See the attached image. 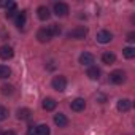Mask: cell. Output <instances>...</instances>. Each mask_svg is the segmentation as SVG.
Returning a JSON list of instances; mask_svg holds the SVG:
<instances>
[{
  "label": "cell",
  "mask_w": 135,
  "mask_h": 135,
  "mask_svg": "<svg viewBox=\"0 0 135 135\" xmlns=\"http://www.w3.org/2000/svg\"><path fill=\"white\" fill-rule=\"evenodd\" d=\"M86 35H88V29H86V27H83V26L75 27L73 30H70V32H69V38H72V40H83Z\"/></svg>",
  "instance_id": "1"
},
{
  "label": "cell",
  "mask_w": 135,
  "mask_h": 135,
  "mask_svg": "<svg viewBox=\"0 0 135 135\" xmlns=\"http://www.w3.org/2000/svg\"><path fill=\"white\" fill-rule=\"evenodd\" d=\"M110 81L113 84H122L126 81V72L124 70H113L110 73Z\"/></svg>",
  "instance_id": "2"
},
{
  "label": "cell",
  "mask_w": 135,
  "mask_h": 135,
  "mask_svg": "<svg viewBox=\"0 0 135 135\" xmlns=\"http://www.w3.org/2000/svg\"><path fill=\"white\" fill-rule=\"evenodd\" d=\"M51 84H52V88H54L56 91L62 92V91H65V88H67V78H65V76H62V75L54 76V78H52V81H51Z\"/></svg>",
  "instance_id": "3"
},
{
  "label": "cell",
  "mask_w": 135,
  "mask_h": 135,
  "mask_svg": "<svg viewBox=\"0 0 135 135\" xmlns=\"http://www.w3.org/2000/svg\"><path fill=\"white\" fill-rule=\"evenodd\" d=\"M54 15L56 16H67L69 15V5L64 3V2L54 3Z\"/></svg>",
  "instance_id": "4"
},
{
  "label": "cell",
  "mask_w": 135,
  "mask_h": 135,
  "mask_svg": "<svg viewBox=\"0 0 135 135\" xmlns=\"http://www.w3.org/2000/svg\"><path fill=\"white\" fill-rule=\"evenodd\" d=\"M37 38H38L40 43H48V41L52 38V35H51V32H49L48 27H43V29H40V30L37 32Z\"/></svg>",
  "instance_id": "5"
},
{
  "label": "cell",
  "mask_w": 135,
  "mask_h": 135,
  "mask_svg": "<svg viewBox=\"0 0 135 135\" xmlns=\"http://www.w3.org/2000/svg\"><path fill=\"white\" fill-rule=\"evenodd\" d=\"M70 108H72L73 111H83V110L86 108V102H84V99L78 97V99L72 100V103H70Z\"/></svg>",
  "instance_id": "6"
},
{
  "label": "cell",
  "mask_w": 135,
  "mask_h": 135,
  "mask_svg": "<svg viewBox=\"0 0 135 135\" xmlns=\"http://www.w3.org/2000/svg\"><path fill=\"white\" fill-rule=\"evenodd\" d=\"M15 56V51L11 46H2L0 48V59H3V60H8Z\"/></svg>",
  "instance_id": "7"
},
{
  "label": "cell",
  "mask_w": 135,
  "mask_h": 135,
  "mask_svg": "<svg viewBox=\"0 0 135 135\" xmlns=\"http://www.w3.org/2000/svg\"><path fill=\"white\" fill-rule=\"evenodd\" d=\"M111 38H113V35H111V32H108V30H100L99 33H97V41L99 43H110L111 41Z\"/></svg>",
  "instance_id": "8"
},
{
  "label": "cell",
  "mask_w": 135,
  "mask_h": 135,
  "mask_svg": "<svg viewBox=\"0 0 135 135\" xmlns=\"http://www.w3.org/2000/svg\"><path fill=\"white\" fill-rule=\"evenodd\" d=\"M130 107H132V102H130L129 99H121V100H118V103H116L118 111H122V113L129 111V110H130Z\"/></svg>",
  "instance_id": "9"
},
{
  "label": "cell",
  "mask_w": 135,
  "mask_h": 135,
  "mask_svg": "<svg viewBox=\"0 0 135 135\" xmlns=\"http://www.w3.org/2000/svg\"><path fill=\"white\" fill-rule=\"evenodd\" d=\"M37 16H38V19H41V21H48V19L51 18L49 8H48V7H38V8H37Z\"/></svg>",
  "instance_id": "10"
},
{
  "label": "cell",
  "mask_w": 135,
  "mask_h": 135,
  "mask_svg": "<svg viewBox=\"0 0 135 135\" xmlns=\"http://www.w3.org/2000/svg\"><path fill=\"white\" fill-rule=\"evenodd\" d=\"M80 64H81V65H86V67H92V64H94V56L89 54V52H83V54L80 56Z\"/></svg>",
  "instance_id": "11"
},
{
  "label": "cell",
  "mask_w": 135,
  "mask_h": 135,
  "mask_svg": "<svg viewBox=\"0 0 135 135\" xmlns=\"http://www.w3.org/2000/svg\"><path fill=\"white\" fill-rule=\"evenodd\" d=\"M54 122L59 127H65L67 124H69V119H67V116L64 113H57V114H54Z\"/></svg>",
  "instance_id": "12"
},
{
  "label": "cell",
  "mask_w": 135,
  "mask_h": 135,
  "mask_svg": "<svg viewBox=\"0 0 135 135\" xmlns=\"http://www.w3.org/2000/svg\"><path fill=\"white\" fill-rule=\"evenodd\" d=\"M102 62H103V64H107V65H111V64H114V62H116V56H114L113 52L107 51V52H103V54H102Z\"/></svg>",
  "instance_id": "13"
},
{
  "label": "cell",
  "mask_w": 135,
  "mask_h": 135,
  "mask_svg": "<svg viewBox=\"0 0 135 135\" xmlns=\"http://www.w3.org/2000/svg\"><path fill=\"white\" fill-rule=\"evenodd\" d=\"M56 107H57V102H56L54 99L48 97V99H45V100H43V108H45L46 111H52Z\"/></svg>",
  "instance_id": "14"
},
{
  "label": "cell",
  "mask_w": 135,
  "mask_h": 135,
  "mask_svg": "<svg viewBox=\"0 0 135 135\" xmlns=\"http://www.w3.org/2000/svg\"><path fill=\"white\" fill-rule=\"evenodd\" d=\"M30 114H32V111H30L29 108H21V110H18V119H21V121L30 119Z\"/></svg>",
  "instance_id": "15"
},
{
  "label": "cell",
  "mask_w": 135,
  "mask_h": 135,
  "mask_svg": "<svg viewBox=\"0 0 135 135\" xmlns=\"http://www.w3.org/2000/svg\"><path fill=\"white\" fill-rule=\"evenodd\" d=\"M88 76L91 78V80H99L100 78V69H97V67H89V70H88Z\"/></svg>",
  "instance_id": "16"
},
{
  "label": "cell",
  "mask_w": 135,
  "mask_h": 135,
  "mask_svg": "<svg viewBox=\"0 0 135 135\" xmlns=\"http://www.w3.org/2000/svg\"><path fill=\"white\" fill-rule=\"evenodd\" d=\"M16 27H24V24H26V11H21V13H18L16 15Z\"/></svg>",
  "instance_id": "17"
},
{
  "label": "cell",
  "mask_w": 135,
  "mask_h": 135,
  "mask_svg": "<svg viewBox=\"0 0 135 135\" xmlns=\"http://www.w3.org/2000/svg\"><path fill=\"white\" fill-rule=\"evenodd\" d=\"M11 75V69L7 65H0V80H7Z\"/></svg>",
  "instance_id": "18"
},
{
  "label": "cell",
  "mask_w": 135,
  "mask_h": 135,
  "mask_svg": "<svg viewBox=\"0 0 135 135\" xmlns=\"http://www.w3.org/2000/svg\"><path fill=\"white\" fill-rule=\"evenodd\" d=\"M37 135H51V130H49L48 124H40V126H37Z\"/></svg>",
  "instance_id": "19"
},
{
  "label": "cell",
  "mask_w": 135,
  "mask_h": 135,
  "mask_svg": "<svg viewBox=\"0 0 135 135\" xmlns=\"http://www.w3.org/2000/svg\"><path fill=\"white\" fill-rule=\"evenodd\" d=\"M122 54H124L126 59H133V57H135V48H132V46L124 48V49H122Z\"/></svg>",
  "instance_id": "20"
},
{
  "label": "cell",
  "mask_w": 135,
  "mask_h": 135,
  "mask_svg": "<svg viewBox=\"0 0 135 135\" xmlns=\"http://www.w3.org/2000/svg\"><path fill=\"white\" fill-rule=\"evenodd\" d=\"M13 92H15V88L11 84H3L2 86V94L3 95H11Z\"/></svg>",
  "instance_id": "21"
},
{
  "label": "cell",
  "mask_w": 135,
  "mask_h": 135,
  "mask_svg": "<svg viewBox=\"0 0 135 135\" xmlns=\"http://www.w3.org/2000/svg\"><path fill=\"white\" fill-rule=\"evenodd\" d=\"M48 29H49V32H51V35H52V37L60 33V26H59V24H51Z\"/></svg>",
  "instance_id": "22"
},
{
  "label": "cell",
  "mask_w": 135,
  "mask_h": 135,
  "mask_svg": "<svg viewBox=\"0 0 135 135\" xmlns=\"http://www.w3.org/2000/svg\"><path fill=\"white\" fill-rule=\"evenodd\" d=\"M7 118H8V108L0 107V121H5Z\"/></svg>",
  "instance_id": "23"
},
{
  "label": "cell",
  "mask_w": 135,
  "mask_h": 135,
  "mask_svg": "<svg viewBox=\"0 0 135 135\" xmlns=\"http://www.w3.org/2000/svg\"><path fill=\"white\" fill-rule=\"evenodd\" d=\"M27 135H37V127H35V126H29Z\"/></svg>",
  "instance_id": "24"
},
{
  "label": "cell",
  "mask_w": 135,
  "mask_h": 135,
  "mask_svg": "<svg viewBox=\"0 0 135 135\" xmlns=\"http://www.w3.org/2000/svg\"><path fill=\"white\" fill-rule=\"evenodd\" d=\"M16 15H18L16 8H15V10H8V11H7V18H15Z\"/></svg>",
  "instance_id": "25"
},
{
  "label": "cell",
  "mask_w": 135,
  "mask_h": 135,
  "mask_svg": "<svg viewBox=\"0 0 135 135\" xmlns=\"http://www.w3.org/2000/svg\"><path fill=\"white\" fill-rule=\"evenodd\" d=\"M127 41H130V43L135 41V32H130V33L127 35Z\"/></svg>",
  "instance_id": "26"
},
{
  "label": "cell",
  "mask_w": 135,
  "mask_h": 135,
  "mask_svg": "<svg viewBox=\"0 0 135 135\" xmlns=\"http://www.w3.org/2000/svg\"><path fill=\"white\" fill-rule=\"evenodd\" d=\"M3 135H18V133L13 132V130H7V132H3Z\"/></svg>",
  "instance_id": "27"
}]
</instances>
